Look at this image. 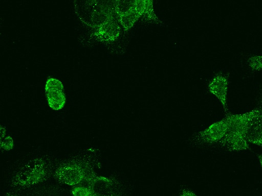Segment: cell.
<instances>
[{
    "label": "cell",
    "mask_w": 262,
    "mask_h": 196,
    "mask_svg": "<svg viewBox=\"0 0 262 196\" xmlns=\"http://www.w3.org/2000/svg\"><path fill=\"white\" fill-rule=\"evenodd\" d=\"M244 137L247 142L262 145V114L257 110L250 119L244 131Z\"/></svg>",
    "instance_id": "obj_7"
},
{
    "label": "cell",
    "mask_w": 262,
    "mask_h": 196,
    "mask_svg": "<svg viewBox=\"0 0 262 196\" xmlns=\"http://www.w3.org/2000/svg\"><path fill=\"white\" fill-rule=\"evenodd\" d=\"M142 17L149 21L161 23L154 12L152 1H145Z\"/></svg>",
    "instance_id": "obj_11"
},
{
    "label": "cell",
    "mask_w": 262,
    "mask_h": 196,
    "mask_svg": "<svg viewBox=\"0 0 262 196\" xmlns=\"http://www.w3.org/2000/svg\"><path fill=\"white\" fill-rule=\"evenodd\" d=\"M228 87V78L222 74H216L208 84L209 91L220 101L226 114L229 112L227 104Z\"/></svg>",
    "instance_id": "obj_8"
},
{
    "label": "cell",
    "mask_w": 262,
    "mask_h": 196,
    "mask_svg": "<svg viewBox=\"0 0 262 196\" xmlns=\"http://www.w3.org/2000/svg\"><path fill=\"white\" fill-rule=\"evenodd\" d=\"M46 166L42 160H34L22 167L14 177L16 185L29 186L41 181L46 174Z\"/></svg>",
    "instance_id": "obj_3"
},
{
    "label": "cell",
    "mask_w": 262,
    "mask_h": 196,
    "mask_svg": "<svg viewBox=\"0 0 262 196\" xmlns=\"http://www.w3.org/2000/svg\"><path fill=\"white\" fill-rule=\"evenodd\" d=\"M92 196H122V184L115 179L103 176H95L89 182Z\"/></svg>",
    "instance_id": "obj_4"
},
{
    "label": "cell",
    "mask_w": 262,
    "mask_h": 196,
    "mask_svg": "<svg viewBox=\"0 0 262 196\" xmlns=\"http://www.w3.org/2000/svg\"><path fill=\"white\" fill-rule=\"evenodd\" d=\"M45 92L50 107L59 110L64 107L66 99L63 91L50 90Z\"/></svg>",
    "instance_id": "obj_10"
},
{
    "label": "cell",
    "mask_w": 262,
    "mask_h": 196,
    "mask_svg": "<svg viewBox=\"0 0 262 196\" xmlns=\"http://www.w3.org/2000/svg\"><path fill=\"white\" fill-rule=\"evenodd\" d=\"M114 13L115 12L113 9L105 20L95 28L94 35L98 40L110 42L115 41L119 37L121 29Z\"/></svg>",
    "instance_id": "obj_6"
},
{
    "label": "cell",
    "mask_w": 262,
    "mask_h": 196,
    "mask_svg": "<svg viewBox=\"0 0 262 196\" xmlns=\"http://www.w3.org/2000/svg\"><path fill=\"white\" fill-rule=\"evenodd\" d=\"M229 121L227 116L214 122L203 131L198 132L193 139L199 144H212L219 142L227 133Z\"/></svg>",
    "instance_id": "obj_5"
},
{
    "label": "cell",
    "mask_w": 262,
    "mask_h": 196,
    "mask_svg": "<svg viewBox=\"0 0 262 196\" xmlns=\"http://www.w3.org/2000/svg\"><path fill=\"white\" fill-rule=\"evenodd\" d=\"M86 163L78 161L64 163L56 170L55 176L60 182L71 186L79 185L83 182H89L95 176L90 172Z\"/></svg>",
    "instance_id": "obj_2"
},
{
    "label": "cell",
    "mask_w": 262,
    "mask_h": 196,
    "mask_svg": "<svg viewBox=\"0 0 262 196\" xmlns=\"http://www.w3.org/2000/svg\"><path fill=\"white\" fill-rule=\"evenodd\" d=\"M248 63L251 68L256 70H262V56L255 55L250 57Z\"/></svg>",
    "instance_id": "obj_14"
},
{
    "label": "cell",
    "mask_w": 262,
    "mask_h": 196,
    "mask_svg": "<svg viewBox=\"0 0 262 196\" xmlns=\"http://www.w3.org/2000/svg\"><path fill=\"white\" fill-rule=\"evenodd\" d=\"M179 196H198L194 192L187 188L182 189L179 193Z\"/></svg>",
    "instance_id": "obj_16"
},
{
    "label": "cell",
    "mask_w": 262,
    "mask_h": 196,
    "mask_svg": "<svg viewBox=\"0 0 262 196\" xmlns=\"http://www.w3.org/2000/svg\"><path fill=\"white\" fill-rule=\"evenodd\" d=\"M73 196H92V192L88 186L79 184L72 189Z\"/></svg>",
    "instance_id": "obj_13"
},
{
    "label": "cell",
    "mask_w": 262,
    "mask_h": 196,
    "mask_svg": "<svg viewBox=\"0 0 262 196\" xmlns=\"http://www.w3.org/2000/svg\"><path fill=\"white\" fill-rule=\"evenodd\" d=\"M50 90L63 91V84L56 78H49L45 84V91Z\"/></svg>",
    "instance_id": "obj_12"
},
{
    "label": "cell",
    "mask_w": 262,
    "mask_h": 196,
    "mask_svg": "<svg viewBox=\"0 0 262 196\" xmlns=\"http://www.w3.org/2000/svg\"><path fill=\"white\" fill-rule=\"evenodd\" d=\"M257 110L241 114H233L228 112L227 116L229 121V129L219 142L221 145L231 150H239L243 148L247 143L244 137L245 127Z\"/></svg>",
    "instance_id": "obj_1"
},
{
    "label": "cell",
    "mask_w": 262,
    "mask_h": 196,
    "mask_svg": "<svg viewBox=\"0 0 262 196\" xmlns=\"http://www.w3.org/2000/svg\"><path fill=\"white\" fill-rule=\"evenodd\" d=\"M259 161L262 166V154L258 155Z\"/></svg>",
    "instance_id": "obj_17"
},
{
    "label": "cell",
    "mask_w": 262,
    "mask_h": 196,
    "mask_svg": "<svg viewBox=\"0 0 262 196\" xmlns=\"http://www.w3.org/2000/svg\"><path fill=\"white\" fill-rule=\"evenodd\" d=\"M13 141L10 136L7 137L3 141H1V147L5 150H9L13 148Z\"/></svg>",
    "instance_id": "obj_15"
},
{
    "label": "cell",
    "mask_w": 262,
    "mask_h": 196,
    "mask_svg": "<svg viewBox=\"0 0 262 196\" xmlns=\"http://www.w3.org/2000/svg\"><path fill=\"white\" fill-rule=\"evenodd\" d=\"M118 21L122 26L124 30L127 31L134 25L135 22L141 17V14L137 9L135 1L132 7L127 10L116 14Z\"/></svg>",
    "instance_id": "obj_9"
}]
</instances>
